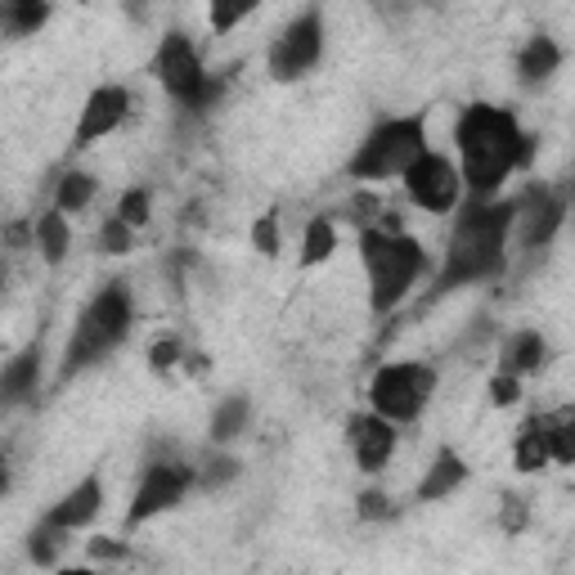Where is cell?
<instances>
[{"mask_svg": "<svg viewBox=\"0 0 575 575\" xmlns=\"http://www.w3.org/2000/svg\"><path fill=\"white\" fill-rule=\"evenodd\" d=\"M454 144H459V176L476 198L504 189V181L535 157V140L517 126L513 109L500 104H468L454 126Z\"/></svg>", "mask_w": 575, "mask_h": 575, "instance_id": "cell-1", "label": "cell"}, {"mask_svg": "<svg viewBox=\"0 0 575 575\" xmlns=\"http://www.w3.org/2000/svg\"><path fill=\"white\" fill-rule=\"evenodd\" d=\"M517 229V198H472L454 229H450V248H445V270L437 279V292L468 288L476 279H490L504 266V243Z\"/></svg>", "mask_w": 575, "mask_h": 575, "instance_id": "cell-2", "label": "cell"}, {"mask_svg": "<svg viewBox=\"0 0 575 575\" xmlns=\"http://www.w3.org/2000/svg\"><path fill=\"white\" fill-rule=\"evenodd\" d=\"M360 257H364V275H369V306L378 315L396 310L409 297V288L419 284V275L428 270L423 243L409 234H387V229H364Z\"/></svg>", "mask_w": 575, "mask_h": 575, "instance_id": "cell-3", "label": "cell"}, {"mask_svg": "<svg viewBox=\"0 0 575 575\" xmlns=\"http://www.w3.org/2000/svg\"><path fill=\"white\" fill-rule=\"evenodd\" d=\"M131 333V292L126 284H109L95 292V301L76 315L72 338H68V356H63V373H81L95 360H104L109 351H117V342Z\"/></svg>", "mask_w": 575, "mask_h": 575, "instance_id": "cell-4", "label": "cell"}, {"mask_svg": "<svg viewBox=\"0 0 575 575\" xmlns=\"http://www.w3.org/2000/svg\"><path fill=\"white\" fill-rule=\"evenodd\" d=\"M428 153V122L423 117H391L369 131V140L351 157V176L356 181H387L404 176L414 162Z\"/></svg>", "mask_w": 575, "mask_h": 575, "instance_id": "cell-5", "label": "cell"}, {"mask_svg": "<svg viewBox=\"0 0 575 575\" xmlns=\"http://www.w3.org/2000/svg\"><path fill=\"white\" fill-rule=\"evenodd\" d=\"M432 396H437V369L414 364V360L382 364L373 373V382H369V404H373V414L387 419V423H414Z\"/></svg>", "mask_w": 575, "mask_h": 575, "instance_id": "cell-6", "label": "cell"}, {"mask_svg": "<svg viewBox=\"0 0 575 575\" xmlns=\"http://www.w3.org/2000/svg\"><path fill=\"white\" fill-rule=\"evenodd\" d=\"M153 68H157V81L167 86V95L176 104H185L189 113H203L212 100H220V81L207 76V68H203V59H198V50H194V41L185 32L162 37Z\"/></svg>", "mask_w": 575, "mask_h": 575, "instance_id": "cell-7", "label": "cell"}, {"mask_svg": "<svg viewBox=\"0 0 575 575\" xmlns=\"http://www.w3.org/2000/svg\"><path fill=\"white\" fill-rule=\"evenodd\" d=\"M404 194L414 198L423 212H432V216H441V212H454L459 207V194H463V176H459V167L445 157V153H437V148H428L414 167H409L404 176Z\"/></svg>", "mask_w": 575, "mask_h": 575, "instance_id": "cell-8", "label": "cell"}, {"mask_svg": "<svg viewBox=\"0 0 575 575\" xmlns=\"http://www.w3.org/2000/svg\"><path fill=\"white\" fill-rule=\"evenodd\" d=\"M319 54H324V19L315 10H306L301 19H292L275 37V45H270V72L279 81H297V76H306L319 63Z\"/></svg>", "mask_w": 575, "mask_h": 575, "instance_id": "cell-9", "label": "cell"}, {"mask_svg": "<svg viewBox=\"0 0 575 575\" xmlns=\"http://www.w3.org/2000/svg\"><path fill=\"white\" fill-rule=\"evenodd\" d=\"M194 485V468L185 463H172V459H157L144 468V481L135 490V504H131V526L157 517V513H167L185 500V490Z\"/></svg>", "mask_w": 575, "mask_h": 575, "instance_id": "cell-10", "label": "cell"}, {"mask_svg": "<svg viewBox=\"0 0 575 575\" xmlns=\"http://www.w3.org/2000/svg\"><path fill=\"white\" fill-rule=\"evenodd\" d=\"M562 220H566V194L531 189L526 198H517V238L526 253L544 248V243L562 229Z\"/></svg>", "mask_w": 575, "mask_h": 575, "instance_id": "cell-11", "label": "cell"}, {"mask_svg": "<svg viewBox=\"0 0 575 575\" xmlns=\"http://www.w3.org/2000/svg\"><path fill=\"white\" fill-rule=\"evenodd\" d=\"M126 113H131V95L122 91V86H100V91H91V100H86V109H81V117H76V148H86V144H95V140H104V135H113L122 122H126Z\"/></svg>", "mask_w": 575, "mask_h": 575, "instance_id": "cell-12", "label": "cell"}, {"mask_svg": "<svg viewBox=\"0 0 575 575\" xmlns=\"http://www.w3.org/2000/svg\"><path fill=\"white\" fill-rule=\"evenodd\" d=\"M347 441H351V459L360 472H382L396 450V423L378 414H356L347 419Z\"/></svg>", "mask_w": 575, "mask_h": 575, "instance_id": "cell-13", "label": "cell"}, {"mask_svg": "<svg viewBox=\"0 0 575 575\" xmlns=\"http://www.w3.org/2000/svg\"><path fill=\"white\" fill-rule=\"evenodd\" d=\"M100 509H104V485H100V476H86V481H76L68 495L45 513V522L54 531H81L86 522L100 517Z\"/></svg>", "mask_w": 575, "mask_h": 575, "instance_id": "cell-14", "label": "cell"}, {"mask_svg": "<svg viewBox=\"0 0 575 575\" xmlns=\"http://www.w3.org/2000/svg\"><path fill=\"white\" fill-rule=\"evenodd\" d=\"M548 364V342L535 333V328H522V333H513L500 351V373L509 378H522V373H540Z\"/></svg>", "mask_w": 575, "mask_h": 575, "instance_id": "cell-15", "label": "cell"}, {"mask_svg": "<svg viewBox=\"0 0 575 575\" xmlns=\"http://www.w3.org/2000/svg\"><path fill=\"white\" fill-rule=\"evenodd\" d=\"M463 481H468V463H463L454 450H441V454L432 459L428 476L419 481V500H423V504L445 500V495H454V490H459Z\"/></svg>", "mask_w": 575, "mask_h": 575, "instance_id": "cell-16", "label": "cell"}, {"mask_svg": "<svg viewBox=\"0 0 575 575\" xmlns=\"http://www.w3.org/2000/svg\"><path fill=\"white\" fill-rule=\"evenodd\" d=\"M513 463L517 472H540L544 463H553V445H548V419L544 414H531L517 432V445H513Z\"/></svg>", "mask_w": 575, "mask_h": 575, "instance_id": "cell-17", "label": "cell"}, {"mask_svg": "<svg viewBox=\"0 0 575 575\" xmlns=\"http://www.w3.org/2000/svg\"><path fill=\"white\" fill-rule=\"evenodd\" d=\"M557 63H562V50H557L553 37H531V41L522 45V54H517V72H522L526 86H540V81H548V76L557 72Z\"/></svg>", "mask_w": 575, "mask_h": 575, "instance_id": "cell-18", "label": "cell"}, {"mask_svg": "<svg viewBox=\"0 0 575 575\" xmlns=\"http://www.w3.org/2000/svg\"><path fill=\"white\" fill-rule=\"evenodd\" d=\"M72 248V229H68V216L54 207V212H41L37 216V253L45 257V266H59Z\"/></svg>", "mask_w": 575, "mask_h": 575, "instance_id": "cell-19", "label": "cell"}, {"mask_svg": "<svg viewBox=\"0 0 575 575\" xmlns=\"http://www.w3.org/2000/svg\"><path fill=\"white\" fill-rule=\"evenodd\" d=\"M333 253H338V229H333V220H328V216H310V225H306V234H301V266H306V270H310V266H324Z\"/></svg>", "mask_w": 575, "mask_h": 575, "instance_id": "cell-20", "label": "cell"}, {"mask_svg": "<svg viewBox=\"0 0 575 575\" xmlns=\"http://www.w3.org/2000/svg\"><path fill=\"white\" fill-rule=\"evenodd\" d=\"M41 378V347H28L23 356H14L6 364V378H0V387H6V400H23Z\"/></svg>", "mask_w": 575, "mask_h": 575, "instance_id": "cell-21", "label": "cell"}, {"mask_svg": "<svg viewBox=\"0 0 575 575\" xmlns=\"http://www.w3.org/2000/svg\"><path fill=\"white\" fill-rule=\"evenodd\" d=\"M548 419V445H553V463H575V404H562L553 409Z\"/></svg>", "mask_w": 575, "mask_h": 575, "instance_id": "cell-22", "label": "cell"}, {"mask_svg": "<svg viewBox=\"0 0 575 575\" xmlns=\"http://www.w3.org/2000/svg\"><path fill=\"white\" fill-rule=\"evenodd\" d=\"M95 198V176L91 172H68L54 189V207L68 216V212H81V207H91Z\"/></svg>", "mask_w": 575, "mask_h": 575, "instance_id": "cell-23", "label": "cell"}, {"mask_svg": "<svg viewBox=\"0 0 575 575\" xmlns=\"http://www.w3.org/2000/svg\"><path fill=\"white\" fill-rule=\"evenodd\" d=\"M243 423H248V400H243V396L220 400V404H216V414H212V441H216V445L234 441V437L243 432Z\"/></svg>", "mask_w": 575, "mask_h": 575, "instance_id": "cell-24", "label": "cell"}, {"mask_svg": "<svg viewBox=\"0 0 575 575\" xmlns=\"http://www.w3.org/2000/svg\"><path fill=\"white\" fill-rule=\"evenodd\" d=\"M45 19H50V6H37V0H14V6H6V28L14 37H32Z\"/></svg>", "mask_w": 575, "mask_h": 575, "instance_id": "cell-25", "label": "cell"}, {"mask_svg": "<svg viewBox=\"0 0 575 575\" xmlns=\"http://www.w3.org/2000/svg\"><path fill=\"white\" fill-rule=\"evenodd\" d=\"M131 248H135V229H131L122 216H109L104 229H100V253H109V257H126Z\"/></svg>", "mask_w": 575, "mask_h": 575, "instance_id": "cell-26", "label": "cell"}, {"mask_svg": "<svg viewBox=\"0 0 575 575\" xmlns=\"http://www.w3.org/2000/svg\"><path fill=\"white\" fill-rule=\"evenodd\" d=\"M59 535H68V531H54L50 522H41V526L32 531V540H28V553H32V562H37V566H50V562L59 557V544H63Z\"/></svg>", "mask_w": 575, "mask_h": 575, "instance_id": "cell-27", "label": "cell"}, {"mask_svg": "<svg viewBox=\"0 0 575 575\" xmlns=\"http://www.w3.org/2000/svg\"><path fill=\"white\" fill-rule=\"evenodd\" d=\"M148 212H153V198H148V189H126V194H122V203H117V216H122L131 229L148 225Z\"/></svg>", "mask_w": 575, "mask_h": 575, "instance_id": "cell-28", "label": "cell"}, {"mask_svg": "<svg viewBox=\"0 0 575 575\" xmlns=\"http://www.w3.org/2000/svg\"><path fill=\"white\" fill-rule=\"evenodd\" d=\"M253 248H257L261 257H279V212L257 216V225H253Z\"/></svg>", "mask_w": 575, "mask_h": 575, "instance_id": "cell-29", "label": "cell"}, {"mask_svg": "<svg viewBox=\"0 0 575 575\" xmlns=\"http://www.w3.org/2000/svg\"><path fill=\"white\" fill-rule=\"evenodd\" d=\"M181 360H185V347H181L176 338H157V342L148 347V369H153V373H172Z\"/></svg>", "mask_w": 575, "mask_h": 575, "instance_id": "cell-30", "label": "cell"}, {"mask_svg": "<svg viewBox=\"0 0 575 575\" xmlns=\"http://www.w3.org/2000/svg\"><path fill=\"white\" fill-rule=\"evenodd\" d=\"M253 14V0H243V6H212V28L216 32H229L234 23H243Z\"/></svg>", "mask_w": 575, "mask_h": 575, "instance_id": "cell-31", "label": "cell"}, {"mask_svg": "<svg viewBox=\"0 0 575 575\" xmlns=\"http://www.w3.org/2000/svg\"><path fill=\"white\" fill-rule=\"evenodd\" d=\"M517 396H522L517 378H509V373H495V378H490V404L509 409V404H517Z\"/></svg>", "mask_w": 575, "mask_h": 575, "instance_id": "cell-32", "label": "cell"}, {"mask_svg": "<svg viewBox=\"0 0 575 575\" xmlns=\"http://www.w3.org/2000/svg\"><path fill=\"white\" fill-rule=\"evenodd\" d=\"M360 517H364V522H382V517H391V504H387L382 490H364V495H360Z\"/></svg>", "mask_w": 575, "mask_h": 575, "instance_id": "cell-33", "label": "cell"}, {"mask_svg": "<svg viewBox=\"0 0 575 575\" xmlns=\"http://www.w3.org/2000/svg\"><path fill=\"white\" fill-rule=\"evenodd\" d=\"M91 557H95V562H122V557H126V544L100 535V540H91Z\"/></svg>", "mask_w": 575, "mask_h": 575, "instance_id": "cell-34", "label": "cell"}, {"mask_svg": "<svg viewBox=\"0 0 575 575\" xmlns=\"http://www.w3.org/2000/svg\"><path fill=\"white\" fill-rule=\"evenodd\" d=\"M229 476H238V463H234V459H216V463H207L203 485H225Z\"/></svg>", "mask_w": 575, "mask_h": 575, "instance_id": "cell-35", "label": "cell"}, {"mask_svg": "<svg viewBox=\"0 0 575 575\" xmlns=\"http://www.w3.org/2000/svg\"><path fill=\"white\" fill-rule=\"evenodd\" d=\"M504 526H509V531H522V526H526V504H522L517 495L504 500Z\"/></svg>", "mask_w": 575, "mask_h": 575, "instance_id": "cell-36", "label": "cell"}, {"mask_svg": "<svg viewBox=\"0 0 575 575\" xmlns=\"http://www.w3.org/2000/svg\"><path fill=\"white\" fill-rule=\"evenodd\" d=\"M54 575H100L95 566H63V571H54Z\"/></svg>", "mask_w": 575, "mask_h": 575, "instance_id": "cell-37", "label": "cell"}]
</instances>
